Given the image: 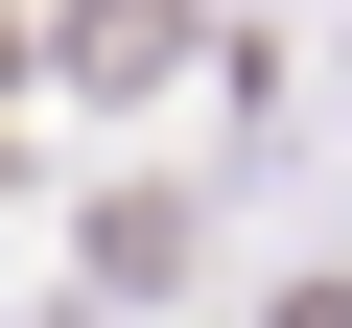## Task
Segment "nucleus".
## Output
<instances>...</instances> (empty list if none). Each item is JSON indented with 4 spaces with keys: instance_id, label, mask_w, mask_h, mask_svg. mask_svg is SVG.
Masks as SVG:
<instances>
[{
    "instance_id": "f257e3e1",
    "label": "nucleus",
    "mask_w": 352,
    "mask_h": 328,
    "mask_svg": "<svg viewBox=\"0 0 352 328\" xmlns=\"http://www.w3.org/2000/svg\"><path fill=\"white\" fill-rule=\"evenodd\" d=\"M71 71L94 94H164V71H188V0H71Z\"/></svg>"
}]
</instances>
